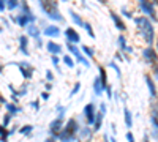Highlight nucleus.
I'll return each instance as SVG.
<instances>
[{"instance_id": "30", "label": "nucleus", "mask_w": 158, "mask_h": 142, "mask_svg": "<svg viewBox=\"0 0 158 142\" xmlns=\"http://www.w3.org/2000/svg\"><path fill=\"white\" fill-rule=\"evenodd\" d=\"M82 52H84L89 59H94V55H95V51L92 49V47H89V46H82Z\"/></svg>"}, {"instance_id": "16", "label": "nucleus", "mask_w": 158, "mask_h": 142, "mask_svg": "<svg viewBox=\"0 0 158 142\" xmlns=\"http://www.w3.org/2000/svg\"><path fill=\"white\" fill-rule=\"evenodd\" d=\"M43 33H44L46 36H49V38H57V36L60 35V29L57 27V25H48Z\"/></svg>"}, {"instance_id": "47", "label": "nucleus", "mask_w": 158, "mask_h": 142, "mask_svg": "<svg viewBox=\"0 0 158 142\" xmlns=\"http://www.w3.org/2000/svg\"><path fill=\"white\" fill-rule=\"evenodd\" d=\"M115 59H117V60H125V59H123V55H122L120 52H117V54H115Z\"/></svg>"}, {"instance_id": "4", "label": "nucleus", "mask_w": 158, "mask_h": 142, "mask_svg": "<svg viewBox=\"0 0 158 142\" xmlns=\"http://www.w3.org/2000/svg\"><path fill=\"white\" fill-rule=\"evenodd\" d=\"M84 119H85V125L92 126L95 123V117H97V109H95V104L94 103H87L84 106Z\"/></svg>"}, {"instance_id": "28", "label": "nucleus", "mask_w": 158, "mask_h": 142, "mask_svg": "<svg viewBox=\"0 0 158 142\" xmlns=\"http://www.w3.org/2000/svg\"><path fill=\"white\" fill-rule=\"evenodd\" d=\"M19 2L21 0H6V10L10 11H15L19 8Z\"/></svg>"}, {"instance_id": "52", "label": "nucleus", "mask_w": 158, "mask_h": 142, "mask_svg": "<svg viewBox=\"0 0 158 142\" xmlns=\"http://www.w3.org/2000/svg\"><path fill=\"white\" fill-rule=\"evenodd\" d=\"M62 142H77V139H68V140H62Z\"/></svg>"}, {"instance_id": "43", "label": "nucleus", "mask_w": 158, "mask_h": 142, "mask_svg": "<svg viewBox=\"0 0 158 142\" xmlns=\"http://www.w3.org/2000/svg\"><path fill=\"white\" fill-rule=\"evenodd\" d=\"M6 10V2L5 0H0V11H5Z\"/></svg>"}, {"instance_id": "13", "label": "nucleus", "mask_w": 158, "mask_h": 142, "mask_svg": "<svg viewBox=\"0 0 158 142\" xmlns=\"http://www.w3.org/2000/svg\"><path fill=\"white\" fill-rule=\"evenodd\" d=\"M144 79H146V84H147V88H149V93H150V98H156L158 92H156V87H155V82L152 81V77L149 74L144 76Z\"/></svg>"}, {"instance_id": "58", "label": "nucleus", "mask_w": 158, "mask_h": 142, "mask_svg": "<svg viewBox=\"0 0 158 142\" xmlns=\"http://www.w3.org/2000/svg\"><path fill=\"white\" fill-rule=\"evenodd\" d=\"M156 98H158V95H156Z\"/></svg>"}, {"instance_id": "15", "label": "nucleus", "mask_w": 158, "mask_h": 142, "mask_svg": "<svg viewBox=\"0 0 158 142\" xmlns=\"http://www.w3.org/2000/svg\"><path fill=\"white\" fill-rule=\"evenodd\" d=\"M46 47H48V51H49L51 55H59V54L62 52V46H60L59 43H56V41H49V43L46 44Z\"/></svg>"}, {"instance_id": "40", "label": "nucleus", "mask_w": 158, "mask_h": 142, "mask_svg": "<svg viewBox=\"0 0 158 142\" xmlns=\"http://www.w3.org/2000/svg\"><path fill=\"white\" fill-rule=\"evenodd\" d=\"M106 111H108V108H106V103H101V104H100V112H101L103 115H106Z\"/></svg>"}, {"instance_id": "10", "label": "nucleus", "mask_w": 158, "mask_h": 142, "mask_svg": "<svg viewBox=\"0 0 158 142\" xmlns=\"http://www.w3.org/2000/svg\"><path fill=\"white\" fill-rule=\"evenodd\" d=\"M18 67H19L21 74H22L27 81L33 77V67L30 65V63H27V62H21V63H18Z\"/></svg>"}, {"instance_id": "3", "label": "nucleus", "mask_w": 158, "mask_h": 142, "mask_svg": "<svg viewBox=\"0 0 158 142\" xmlns=\"http://www.w3.org/2000/svg\"><path fill=\"white\" fill-rule=\"evenodd\" d=\"M79 122L76 120V117H71L68 122H65L62 131L59 134L57 139L60 140H68V139H77V133H79Z\"/></svg>"}, {"instance_id": "33", "label": "nucleus", "mask_w": 158, "mask_h": 142, "mask_svg": "<svg viewBox=\"0 0 158 142\" xmlns=\"http://www.w3.org/2000/svg\"><path fill=\"white\" fill-rule=\"evenodd\" d=\"M84 29L87 30V33H89V36H90V38H95V33H94V29H92V25H90L89 22H84Z\"/></svg>"}, {"instance_id": "34", "label": "nucleus", "mask_w": 158, "mask_h": 142, "mask_svg": "<svg viewBox=\"0 0 158 142\" xmlns=\"http://www.w3.org/2000/svg\"><path fill=\"white\" fill-rule=\"evenodd\" d=\"M11 119H13V115H11V114H8V112H6V114H5V115H3V122H2V125H3V126H5V128H6V126H8V125H10V123H11Z\"/></svg>"}, {"instance_id": "56", "label": "nucleus", "mask_w": 158, "mask_h": 142, "mask_svg": "<svg viewBox=\"0 0 158 142\" xmlns=\"http://www.w3.org/2000/svg\"><path fill=\"white\" fill-rule=\"evenodd\" d=\"M156 54H158V41H156Z\"/></svg>"}, {"instance_id": "7", "label": "nucleus", "mask_w": 158, "mask_h": 142, "mask_svg": "<svg viewBox=\"0 0 158 142\" xmlns=\"http://www.w3.org/2000/svg\"><path fill=\"white\" fill-rule=\"evenodd\" d=\"M63 119H56V120H52L51 123H49V134H51V137H54V139H57L59 137V134H60V131H62V128H63Z\"/></svg>"}, {"instance_id": "27", "label": "nucleus", "mask_w": 158, "mask_h": 142, "mask_svg": "<svg viewBox=\"0 0 158 142\" xmlns=\"http://www.w3.org/2000/svg\"><path fill=\"white\" fill-rule=\"evenodd\" d=\"M8 136H10V130H6L3 125H0V142H8Z\"/></svg>"}, {"instance_id": "35", "label": "nucleus", "mask_w": 158, "mask_h": 142, "mask_svg": "<svg viewBox=\"0 0 158 142\" xmlns=\"http://www.w3.org/2000/svg\"><path fill=\"white\" fill-rule=\"evenodd\" d=\"M51 62H52V65H54V67L57 68V71H59V73H62V71L59 70V63H60V59H59V55H51Z\"/></svg>"}, {"instance_id": "9", "label": "nucleus", "mask_w": 158, "mask_h": 142, "mask_svg": "<svg viewBox=\"0 0 158 142\" xmlns=\"http://www.w3.org/2000/svg\"><path fill=\"white\" fill-rule=\"evenodd\" d=\"M142 57L147 63H150V65H153V63L158 62V54H156L155 49H152V46H149V47H146L142 51Z\"/></svg>"}, {"instance_id": "32", "label": "nucleus", "mask_w": 158, "mask_h": 142, "mask_svg": "<svg viewBox=\"0 0 158 142\" xmlns=\"http://www.w3.org/2000/svg\"><path fill=\"white\" fill-rule=\"evenodd\" d=\"M109 68H112V70L115 71V74H117V77H118V79H120V77H122V73H120V68H118V67H117V63H114V62H111V63H109Z\"/></svg>"}, {"instance_id": "17", "label": "nucleus", "mask_w": 158, "mask_h": 142, "mask_svg": "<svg viewBox=\"0 0 158 142\" xmlns=\"http://www.w3.org/2000/svg\"><path fill=\"white\" fill-rule=\"evenodd\" d=\"M103 119H104V115H103L101 112H97V117H95V123L92 125V131H94V134H95V133H98V131L101 130V125H103Z\"/></svg>"}, {"instance_id": "54", "label": "nucleus", "mask_w": 158, "mask_h": 142, "mask_svg": "<svg viewBox=\"0 0 158 142\" xmlns=\"http://www.w3.org/2000/svg\"><path fill=\"white\" fill-rule=\"evenodd\" d=\"M98 2H101V3H106V0H98Z\"/></svg>"}, {"instance_id": "8", "label": "nucleus", "mask_w": 158, "mask_h": 142, "mask_svg": "<svg viewBox=\"0 0 158 142\" xmlns=\"http://www.w3.org/2000/svg\"><path fill=\"white\" fill-rule=\"evenodd\" d=\"M92 137H94V131L89 125H84L79 128V133H77V140L79 142H90Z\"/></svg>"}, {"instance_id": "57", "label": "nucleus", "mask_w": 158, "mask_h": 142, "mask_svg": "<svg viewBox=\"0 0 158 142\" xmlns=\"http://www.w3.org/2000/svg\"><path fill=\"white\" fill-rule=\"evenodd\" d=\"M63 2H70V0H63Z\"/></svg>"}, {"instance_id": "51", "label": "nucleus", "mask_w": 158, "mask_h": 142, "mask_svg": "<svg viewBox=\"0 0 158 142\" xmlns=\"http://www.w3.org/2000/svg\"><path fill=\"white\" fill-rule=\"evenodd\" d=\"M142 142H150V140H149V136H147V134H146V136H144V139H142Z\"/></svg>"}, {"instance_id": "24", "label": "nucleus", "mask_w": 158, "mask_h": 142, "mask_svg": "<svg viewBox=\"0 0 158 142\" xmlns=\"http://www.w3.org/2000/svg\"><path fill=\"white\" fill-rule=\"evenodd\" d=\"M117 43H118V46H120V49L125 51V52H133V49H131V47L127 44V38H125V35H120V36H118Z\"/></svg>"}, {"instance_id": "45", "label": "nucleus", "mask_w": 158, "mask_h": 142, "mask_svg": "<svg viewBox=\"0 0 158 142\" xmlns=\"http://www.w3.org/2000/svg\"><path fill=\"white\" fill-rule=\"evenodd\" d=\"M41 99H44V101H48V99H49V92H46V90H44V92L41 93Z\"/></svg>"}, {"instance_id": "48", "label": "nucleus", "mask_w": 158, "mask_h": 142, "mask_svg": "<svg viewBox=\"0 0 158 142\" xmlns=\"http://www.w3.org/2000/svg\"><path fill=\"white\" fill-rule=\"evenodd\" d=\"M44 142H56V139H54V137H48Z\"/></svg>"}, {"instance_id": "23", "label": "nucleus", "mask_w": 158, "mask_h": 142, "mask_svg": "<svg viewBox=\"0 0 158 142\" xmlns=\"http://www.w3.org/2000/svg\"><path fill=\"white\" fill-rule=\"evenodd\" d=\"M94 92L97 96H101L104 93V87L101 85V81H100V77H95V81H94Z\"/></svg>"}, {"instance_id": "29", "label": "nucleus", "mask_w": 158, "mask_h": 142, "mask_svg": "<svg viewBox=\"0 0 158 142\" xmlns=\"http://www.w3.org/2000/svg\"><path fill=\"white\" fill-rule=\"evenodd\" d=\"M62 60H63V63H65V65H67L68 68H71V70L76 67V65H74V60H73L70 55H63V59H62Z\"/></svg>"}, {"instance_id": "6", "label": "nucleus", "mask_w": 158, "mask_h": 142, "mask_svg": "<svg viewBox=\"0 0 158 142\" xmlns=\"http://www.w3.org/2000/svg\"><path fill=\"white\" fill-rule=\"evenodd\" d=\"M67 47H68V51H70V52L76 57V62H79V63H82V65L85 67V68H90V62L81 54V52H79V49L76 47V44H73V43H68L67 41Z\"/></svg>"}, {"instance_id": "21", "label": "nucleus", "mask_w": 158, "mask_h": 142, "mask_svg": "<svg viewBox=\"0 0 158 142\" xmlns=\"http://www.w3.org/2000/svg\"><path fill=\"white\" fill-rule=\"evenodd\" d=\"M123 119H125L127 128H131V126H133V114H131V111H130L127 106L123 108Z\"/></svg>"}, {"instance_id": "41", "label": "nucleus", "mask_w": 158, "mask_h": 142, "mask_svg": "<svg viewBox=\"0 0 158 142\" xmlns=\"http://www.w3.org/2000/svg\"><path fill=\"white\" fill-rule=\"evenodd\" d=\"M30 106H32V108H33L35 111H38V109H40V101H38V99L32 101V103H30Z\"/></svg>"}, {"instance_id": "1", "label": "nucleus", "mask_w": 158, "mask_h": 142, "mask_svg": "<svg viewBox=\"0 0 158 142\" xmlns=\"http://www.w3.org/2000/svg\"><path fill=\"white\" fill-rule=\"evenodd\" d=\"M135 24L139 30V35L144 38V41L147 44H152L153 40H155V29H153L152 22L147 18L141 16V18H135Z\"/></svg>"}, {"instance_id": "26", "label": "nucleus", "mask_w": 158, "mask_h": 142, "mask_svg": "<svg viewBox=\"0 0 158 142\" xmlns=\"http://www.w3.org/2000/svg\"><path fill=\"white\" fill-rule=\"evenodd\" d=\"M70 16H71V19H73V22H74L76 25H81V27H84V21L81 19V16H79L76 11L70 10Z\"/></svg>"}, {"instance_id": "53", "label": "nucleus", "mask_w": 158, "mask_h": 142, "mask_svg": "<svg viewBox=\"0 0 158 142\" xmlns=\"http://www.w3.org/2000/svg\"><path fill=\"white\" fill-rule=\"evenodd\" d=\"M150 2H152L153 5H156V6H158V0H150Z\"/></svg>"}, {"instance_id": "22", "label": "nucleus", "mask_w": 158, "mask_h": 142, "mask_svg": "<svg viewBox=\"0 0 158 142\" xmlns=\"http://www.w3.org/2000/svg\"><path fill=\"white\" fill-rule=\"evenodd\" d=\"M5 109H6V112H8V114H11V115H13V117H15L16 114H19V112L22 111L18 104H15V103H6V104H5Z\"/></svg>"}, {"instance_id": "14", "label": "nucleus", "mask_w": 158, "mask_h": 142, "mask_svg": "<svg viewBox=\"0 0 158 142\" xmlns=\"http://www.w3.org/2000/svg\"><path fill=\"white\" fill-rule=\"evenodd\" d=\"M11 21H13V22H16L18 25H21V27H27L29 24H32L30 18H29V16H25V14H19V16H16V18H13V16H11Z\"/></svg>"}, {"instance_id": "25", "label": "nucleus", "mask_w": 158, "mask_h": 142, "mask_svg": "<svg viewBox=\"0 0 158 142\" xmlns=\"http://www.w3.org/2000/svg\"><path fill=\"white\" fill-rule=\"evenodd\" d=\"M32 133H33V125H24L19 128V134L22 136H32Z\"/></svg>"}, {"instance_id": "5", "label": "nucleus", "mask_w": 158, "mask_h": 142, "mask_svg": "<svg viewBox=\"0 0 158 142\" xmlns=\"http://www.w3.org/2000/svg\"><path fill=\"white\" fill-rule=\"evenodd\" d=\"M138 2H139V8L146 13V14H149L153 19V22H156L158 21V16H156V11H155L153 3L150 2V0H138Z\"/></svg>"}, {"instance_id": "11", "label": "nucleus", "mask_w": 158, "mask_h": 142, "mask_svg": "<svg viewBox=\"0 0 158 142\" xmlns=\"http://www.w3.org/2000/svg\"><path fill=\"white\" fill-rule=\"evenodd\" d=\"M65 36H67V41L73 43V44H77L79 41H81V36H79V33L73 27H68L67 30H65Z\"/></svg>"}, {"instance_id": "39", "label": "nucleus", "mask_w": 158, "mask_h": 142, "mask_svg": "<svg viewBox=\"0 0 158 142\" xmlns=\"http://www.w3.org/2000/svg\"><path fill=\"white\" fill-rule=\"evenodd\" d=\"M104 92H106V95H108V98L109 99H112L114 96H112V88H111V85H108L106 88H104Z\"/></svg>"}, {"instance_id": "36", "label": "nucleus", "mask_w": 158, "mask_h": 142, "mask_svg": "<svg viewBox=\"0 0 158 142\" xmlns=\"http://www.w3.org/2000/svg\"><path fill=\"white\" fill-rule=\"evenodd\" d=\"M150 123L155 126V130H158V115H150Z\"/></svg>"}, {"instance_id": "49", "label": "nucleus", "mask_w": 158, "mask_h": 142, "mask_svg": "<svg viewBox=\"0 0 158 142\" xmlns=\"http://www.w3.org/2000/svg\"><path fill=\"white\" fill-rule=\"evenodd\" d=\"M109 142H117V139H115V136H111V137H109Z\"/></svg>"}, {"instance_id": "31", "label": "nucleus", "mask_w": 158, "mask_h": 142, "mask_svg": "<svg viewBox=\"0 0 158 142\" xmlns=\"http://www.w3.org/2000/svg\"><path fill=\"white\" fill-rule=\"evenodd\" d=\"M79 90H81V82L77 81V82H76V84L73 85V88H71V92H70V98H73V96H74V95H76V93L79 92Z\"/></svg>"}, {"instance_id": "12", "label": "nucleus", "mask_w": 158, "mask_h": 142, "mask_svg": "<svg viewBox=\"0 0 158 142\" xmlns=\"http://www.w3.org/2000/svg\"><path fill=\"white\" fill-rule=\"evenodd\" d=\"M111 18H112V21H114V25L117 27V30H120V32H125V30H127V24L122 21V18L118 16V14H115L114 11H111Z\"/></svg>"}, {"instance_id": "50", "label": "nucleus", "mask_w": 158, "mask_h": 142, "mask_svg": "<svg viewBox=\"0 0 158 142\" xmlns=\"http://www.w3.org/2000/svg\"><path fill=\"white\" fill-rule=\"evenodd\" d=\"M103 142H109V137H108L106 134H104V136H103Z\"/></svg>"}, {"instance_id": "2", "label": "nucleus", "mask_w": 158, "mask_h": 142, "mask_svg": "<svg viewBox=\"0 0 158 142\" xmlns=\"http://www.w3.org/2000/svg\"><path fill=\"white\" fill-rule=\"evenodd\" d=\"M40 2V6H41L43 13L51 19V21H59V22H63V16L62 13L59 11V3L57 0H38Z\"/></svg>"}, {"instance_id": "44", "label": "nucleus", "mask_w": 158, "mask_h": 142, "mask_svg": "<svg viewBox=\"0 0 158 142\" xmlns=\"http://www.w3.org/2000/svg\"><path fill=\"white\" fill-rule=\"evenodd\" d=\"M122 14H123V16H127V18H133L131 11H128V10H122Z\"/></svg>"}, {"instance_id": "46", "label": "nucleus", "mask_w": 158, "mask_h": 142, "mask_svg": "<svg viewBox=\"0 0 158 142\" xmlns=\"http://www.w3.org/2000/svg\"><path fill=\"white\" fill-rule=\"evenodd\" d=\"M44 90H46V92L52 90V82H46V84H44Z\"/></svg>"}, {"instance_id": "20", "label": "nucleus", "mask_w": 158, "mask_h": 142, "mask_svg": "<svg viewBox=\"0 0 158 142\" xmlns=\"http://www.w3.org/2000/svg\"><path fill=\"white\" fill-rule=\"evenodd\" d=\"M98 71H100V81H101V85L104 87V88H106L109 84H108V71H106V68H104V67H98Z\"/></svg>"}, {"instance_id": "55", "label": "nucleus", "mask_w": 158, "mask_h": 142, "mask_svg": "<svg viewBox=\"0 0 158 142\" xmlns=\"http://www.w3.org/2000/svg\"><path fill=\"white\" fill-rule=\"evenodd\" d=\"M2 71H3V67H2V65H0V73H2Z\"/></svg>"}, {"instance_id": "59", "label": "nucleus", "mask_w": 158, "mask_h": 142, "mask_svg": "<svg viewBox=\"0 0 158 142\" xmlns=\"http://www.w3.org/2000/svg\"><path fill=\"white\" fill-rule=\"evenodd\" d=\"M5 2H6V0H5Z\"/></svg>"}, {"instance_id": "37", "label": "nucleus", "mask_w": 158, "mask_h": 142, "mask_svg": "<svg viewBox=\"0 0 158 142\" xmlns=\"http://www.w3.org/2000/svg\"><path fill=\"white\" fill-rule=\"evenodd\" d=\"M46 81H48V82H52V81H54V73H52L51 70L46 71Z\"/></svg>"}, {"instance_id": "18", "label": "nucleus", "mask_w": 158, "mask_h": 142, "mask_svg": "<svg viewBox=\"0 0 158 142\" xmlns=\"http://www.w3.org/2000/svg\"><path fill=\"white\" fill-rule=\"evenodd\" d=\"M19 49L24 55H29V41H27V36L25 35L19 36Z\"/></svg>"}, {"instance_id": "42", "label": "nucleus", "mask_w": 158, "mask_h": 142, "mask_svg": "<svg viewBox=\"0 0 158 142\" xmlns=\"http://www.w3.org/2000/svg\"><path fill=\"white\" fill-rule=\"evenodd\" d=\"M127 140H128V142H136V140H135V136H133V133H131V131L127 133Z\"/></svg>"}, {"instance_id": "19", "label": "nucleus", "mask_w": 158, "mask_h": 142, "mask_svg": "<svg viewBox=\"0 0 158 142\" xmlns=\"http://www.w3.org/2000/svg\"><path fill=\"white\" fill-rule=\"evenodd\" d=\"M25 32H27L32 38H35V40H36V38H40V35H41V32H40V29L36 27L35 24H29L27 27H25Z\"/></svg>"}, {"instance_id": "38", "label": "nucleus", "mask_w": 158, "mask_h": 142, "mask_svg": "<svg viewBox=\"0 0 158 142\" xmlns=\"http://www.w3.org/2000/svg\"><path fill=\"white\" fill-rule=\"evenodd\" d=\"M152 74H153V76L156 77V79H158V62L152 65Z\"/></svg>"}]
</instances>
